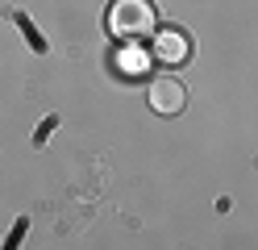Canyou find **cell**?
<instances>
[{"label":"cell","instance_id":"4","mask_svg":"<svg viewBox=\"0 0 258 250\" xmlns=\"http://www.w3.org/2000/svg\"><path fill=\"white\" fill-rule=\"evenodd\" d=\"M121 63V71H129V75H138V71H146V55H142V50H121V55H117Z\"/></svg>","mask_w":258,"mask_h":250},{"label":"cell","instance_id":"2","mask_svg":"<svg viewBox=\"0 0 258 250\" xmlns=\"http://www.w3.org/2000/svg\"><path fill=\"white\" fill-rule=\"evenodd\" d=\"M183 105H187V92L179 79H154L150 83V109L154 113L175 117V113H183Z\"/></svg>","mask_w":258,"mask_h":250},{"label":"cell","instance_id":"1","mask_svg":"<svg viewBox=\"0 0 258 250\" xmlns=\"http://www.w3.org/2000/svg\"><path fill=\"white\" fill-rule=\"evenodd\" d=\"M108 29L121 42H138L158 29V13L150 0H112L108 5Z\"/></svg>","mask_w":258,"mask_h":250},{"label":"cell","instance_id":"7","mask_svg":"<svg viewBox=\"0 0 258 250\" xmlns=\"http://www.w3.org/2000/svg\"><path fill=\"white\" fill-rule=\"evenodd\" d=\"M54 125H58V117H46V121H42V129H38V138H34V142L42 146L46 138H50V129H54Z\"/></svg>","mask_w":258,"mask_h":250},{"label":"cell","instance_id":"5","mask_svg":"<svg viewBox=\"0 0 258 250\" xmlns=\"http://www.w3.org/2000/svg\"><path fill=\"white\" fill-rule=\"evenodd\" d=\"M9 17H13V21H17V25H21V33H25L29 42H34V50H38V55H46V42L38 38V29H34V21H29V17H21V13H9Z\"/></svg>","mask_w":258,"mask_h":250},{"label":"cell","instance_id":"3","mask_svg":"<svg viewBox=\"0 0 258 250\" xmlns=\"http://www.w3.org/2000/svg\"><path fill=\"white\" fill-rule=\"evenodd\" d=\"M187 55H191V42H187L183 29H163V33L154 38V59H158V63L179 67V63H187Z\"/></svg>","mask_w":258,"mask_h":250},{"label":"cell","instance_id":"6","mask_svg":"<svg viewBox=\"0 0 258 250\" xmlns=\"http://www.w3.org/2000/svg\"><path fill=\"white\" fill-rule=\"evenodd\" d=\"M25 229H29V221L21 217V221H17V229L9 233V242H5V250H17V242H21V233H25Z\"/></svg>","mask_w":258,"mask_h":250}]
</instances>
